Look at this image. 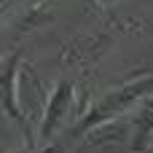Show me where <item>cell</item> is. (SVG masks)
<instances>
[{
  "instance_id": "1",
  "label": "cell",
  "mask_w": 153,
  "mask_h": 153,
  "mask_svg": "<svg viewBox=\"0 0 153 153\" xmlns=\"http://www.w3.org/2000/svg\"><path fill=\"white\" fill-rule=\"evenodd\" d=\"M148 91H153V78H143V81H134V83H129V86H124V89L110 91L105 100H100V102H97V105L83 116V121L73 129V137L86 134L89 129L108 124L110 118H116L121 110H126L132 102H137V100H140V97H145Z\"/></svg>"
},
{
  "instance_id": "2",
  "label": "cell",
  "mask_w": 153,
  "mask_h": 153,
  "mask_svg": "<svg viewBox=\"0 0 153 153\" xmlns=\"http://www.w3.org/2000/svg\"><path fill=\"white\" fill-rule=\"evenodd\" d=\"M70 91H73V86H70V83H62V86L51 94L48 108H46V116H43V129H40V137H43V140H48V137L54 134L56 124H59L62 116L67 113V108H70Z\"/></svg>"
},
{
  "instance_id": "3",
  "label": "cell",
  "mask_w": 153,
  "mask_h": 153,
  "mask_svg": "<svg viewBox=\"0 0 153 153\" xmlns=\"http://www.w3.org/2000/svg\"><path fill=\"white\" fill-rule=\"evenodd\" d=\"M153 132V102L145 105V113L140 116V124H137V137H134V151L143 148V140Z\"/></svg>"
},
{
  "instance_id": "4",
  "label": "cell",
  "mask_w": 153,
  "mask_h": 153,
  "mask_svg": "<svg viewBox=\"0 0 153 153\" xmlns=\"http://www.w3.org/2000/svg\"><path fill=\"white\" fill-rule=\"evenodd\" d=\"M27 153H62V148L56 143V145H48V148H40V151H27Z\"/></svg>"
}]
</instances>
